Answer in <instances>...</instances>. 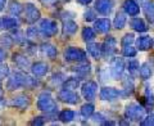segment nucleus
Masks as SVG:
<instances>
[{
  "mask_svg": "<svg viewBox=\"0 0 154 126\" xmlns=\"http://www.w3.org/2000/svg\"><path fill=\"white\" fill-rule=\"evenodd\" d=\"M45 124V118L44 117H40V116H37V117H33V120L31 121V125L33 126H41Z\"/></svg>",
  "mask_w": 154,
  "mask_h": 126,
  "instance_id": "43",
  "label": "nucleus"
},
{
  "mask_svg": "<svg viewBox=\"0 0 154 126\" xmlns=\"http://www.w3.org/2000/svg\"><path fill=\"white\" fill-rule=\"evenodd\" d=\"M75 116H76V113L72 109H63L59 115H58V118H59L60 122L68 124V122H71V121L75 120Z\"/></svg>",
  "mask_w": 154,
  "mask_h": 126,
  "instance_id": "28",
  "label": "nucleus"
},
{
  "mask_svg": "<svg viewBox=\"0 0 154 126\" xmlns=\"http://www.w3.org/2000/svg\"><path fill=\"white\" fill-rule=\"evenodd\" d=\"M27 75L23 74L22 71H17L14 74L11 75V77L7 81V89L8 90H17L21 88H26V82H27Z\"/></svg>",
  "mask_w": 154,
  "mask_h": 126,
  "instance_id": "3",
  "label": "nucleus"
},
{
  "mask_svg": "<svg viewBox=\"0 0 154 126\" xmlns=\"http://www.w3.org/2000/svg\"><path fill=\"white\" fill-rule=\"evenodd\" d=\"M91 2H93V0H77V3L81 4V5H89Z\"/></svg>",
  "mask_w": 154,
  "mask_h": 126,
  "instance_id": "48",
  "label": "nucleus"
},
{
  "mask_svg": "<svg viewBox=\"0 0 154 126\" xmlns=\"http://www.w3.org/2000/svg\"><path fill=\"white\" fill-rule=\"evenodd\" d=\"M140 9L141 8L136 0H125L123 2V11L128 16H131V17L137 16L140 13Z\"/></svg>",
  "mask_w": 154,
  "mask_h": 126,
  "instance_id": "13",
  "label": "nucleus"
},
{
  "mask_svg": "<svg viewBox=\"0 0 154 126\" xmlns=\"http://www.w3.org/2000/svg\"><path fill=\"white\" fill-rule=\"evenodd\" d=\"M8 76H9V67H8V65L0 62V81L4 80Z\"/></svg>",
  "mask_w": 154,
  "mask_h": 126,
  "instance_id": "39",
  "label": "nucleus"
},
{
  "mask_svg": "<svg viewBox=\"0 0 154 126\" xmlns=\"http://www.w3.org/2000/svg\"><path fill=\"white\" fill-rule=\"evenodd\" d=\"M58 98H59L60 102L67 104H77L80 102L79 94H76L73 90H68V89H62L58 93Z\"/></svg>",
  "mask_w": 154,
  "mask_h": 126,
  "instance_id": "10",
  "label": "nucleus"
},
{
  "mask_svg": "<svg viewBox=\"0 0 154 126\" xmlns=\"http://www.w3.org/2000/svg\"><path fill=\"white\" fill-rule=\"evenodd\" d=\"M13 36L11 35H2L0 36V44H2L3 46H7V48H11L13 45Z\"/></svg>",
  "mask_w": 154,
  "mask_h": 126,
  "instance_id": "37",
  "label": "nucleus"
},
{
  "mask_svg": "<svg viewBox=\"0 0 154 126\" xmlns=\"http://www.w3.org/2000/svg\"><path fill=\"white\" fill-rule=\"evenodd\" d=\"M40 3L45 7H51V5H55L57 4V0H40Z\"/></svg>",
  "mask_w": 154,
  "mask_h": 126,
  "instance_id": "45",
  "label": "nucleus"
},
{
  "mask_svg": "<svg viewBox=\"0 0 154 126\" xmlns=\"http://www.w3.org/2000/svg\"><path fill=\"white\" fill-rule=\"evenodd\" d=\"M17 27H18V21L14 17L3 18V28H5V30H16Z\"/></svg>",
  "mask_w": 154,
  "mask_h": 126,
  "instance_id": "33",
  "label": "nucleus"
},
{
  "mask_svg": "<svg viewBox=\"0 0 154 126\" xmlns=\"http://www.w3.org/2000/svg\"><path fill=\"white\" fill-rule=\"evenodd\" d=\"M23 13H25V21L27 23H30V25H33V23L38 21L41 17L40 11L36 8V5L33 3H26Z\"/></svg>",
  "mask_w": 154,
  "mask_h": 126,
  "instance_id": "8",
  "label": "nucleus"
},
{
  "mask_svg": "<svg viewBox=\"0 0 154 126\" xmlns=\"http://www.w3.org/2000/svg\"><path fill=\"white\" fill-rule=\"evenodd\" d=\"M91 117H93L94 122H98V124H103L104 121H105V117H104L102 113H95V115L91 116Z\"/></svg>",
  "mask_w": 154,
  "mask_h": 126,
  "instance_id": "44",
  "label": "nucleus"
},
{
  "mask_svg": "<svg viewBox=\"0 0 154 126\" xmlns=\"http://www.w3.org/2000/svg\"><path fill=\"white\" fill-rule=\"evenodd\" d=\"M3 96V88H2V84H0V99H2Z\"/></svg>",
  "mask_w": 154,
  "mask_h": 126,
  "instance_id": "51",
  "label": "nucleus"
},
{
  "mask_svg": "<svg viewBox=\"0 0 154 126\" xmlns=\"http://www.w3.org/2000/svg\"><path fill=\"white\" fill-rule=\"evenodd\" d=\"M77 28H79L77 23L72 19H67V21L63 22V33L67 36H73L77 32Z\"/></svg>",
  "mask_w": 154,
  "mask_h": 126,
  "instance_id": "24",
  "label": "nucleus"
},
{
  "mask_svg": "<svg viewBox=\"0 0 154 126\" xmlns=\"http://www.w3.org/2000/svg\"><path fill=\"white\" fill-rule=\"evenodd\" d=\"M118 96H121V90L116 89L113 88V86H104V88H102V90H100L99 93V98L102 100H114L117 99Z\"/></svg>",
  "mask_w": 154,
  "mask_h": 126,
  "instance_id": "11",
  "label": "nucleus"
},
{
  "mask_svg": "<svg viewBox=\"0 0 154 126\" xmlns=\"http://www.w3.org/2000/svg\"><path fill=\"white\" fill-rule=\"evenodd\" d=\"M125 117L132 122H141V120L145 117V108L139 103H128L125 107Z\"/></svg>",
  "mask_w": 154,
  "mask_h": 126,
  "instance_id": "1",
  "label": "nucleus"
},
{
  "mask_svg": "<svg viewBox=\"0 0 154 126\" xmlns=\"http://www.w3.org/2000/svg\"><path fill=\"white\" fill-rule=\"evenodd\" d=\"M94 30L98 33H107L110 30L109 18H98L94 21Z\"/></svg>",
  "mask_w": 154,
  "mask_h": 126,
  "instance_id": "18",
  "label": "nucleus"
},
{
  "mask_svg": "<svg viewBox=\"0 0 154 126\" xmlns=\"http://www.w3.org/2000/svg\"><path fill=\"white\" fill-rule=\"evenodd\" d=\"M136 53H137V48H135L134 44L122 46V54H123V57L134 58V57H136Z\"/></svg>",
  "mask_w": 154,
  "mask_h": 126,
  "instance_id": "35",
  "label": "nucleus"
},
{
  "mask_svg": "<svg viewBox=\"0 0 154 126\" xmlns=\"http://www.w3.org/2000/svg\"><path fill=\"white\" fill-rule=\"evenodd\" d=\"M40 32L44 35L45 37H53L58 33V25L55 21H53L50 18H45L40 21Z\"/></svg>",
  "mask_w": 154,
  "mask_h": 126,
  "instance_id": "5",
  "label": "nucleus"
},
{
  "mask_svg": "<svg viewBox=\"0 0 154 126\" xmlns=\"http://www.w3.org/2000/svg\"><path fill=\"white\" fill-rule=\"evenodd\" d=\"M5 3H7V0H0V12L4 9V7H5Z\"/></svg>",
  "mask_w": 154,
  "mask_h": 126,
  "instance_id": "50",
  "label": "nucleus"
},
{
  "mask_svg": "<svg viewBox=\"0 0 154 126\" xmlns=\"http://www.w3.org/2000/svg\"><path fill=\"white\" fill-rule=\"evenodd\" d=\"M140 125L141 126H154V113H150V115L145 116V117L141 120Z\"/></svg>",
  "mask_w": 154,
  "mask_h": 126,
  "instance_id": "40",
  "label": "nucleus"
},
{
  "mask_svg": "<svg viewBox=\"0 0 154 126\" xmlns=\"http://www.w3.org/2000/svg\"><path fill=\"white\" fill-rule=\"evenodd\" d=\"M13 62L17 65V67H19L21 70H26L27 67H30V61L28 58L23 54H19V53H14L13 54Z\"/></svg>",
  "mask_w": 154,
  "mask_h": 126,
  "instance_id": "23",
  "label": "nucleus"
},
{
  "mask_svg": "<svg viewBox=\"0 0 154 126\" xmlns=\"http://www.w3.org/2000/svg\"><path fill=\"white\" fill-rule=\"evenodd\" d=\"M81 35H82V40L85 43H91V41H94V39L96 37V31L93 30L91 27H84Z\"/></svg>",
  "mask_w": 154,
  "mask_h": 126,
  "instance_id": "30",
  "label": "nucleus"
},
{
  "mask_svg": "<svg viewBox=\"0 0 154 126\" xmlns=\"http://www.w3.org/2000/svg\"><path fill=\"white\" fill-rule=\"evenodd\" d=\"M96 93H98V84L95 81H86L81 86V94L86 100H93L95 99Z\"/></svg>",
  "mask_w": 154,
  "mask_h": 126,
  "instance_id": "9",
  "label": "nucleus"
},
{
  "mask_svg": "<svg viewBox=\"0 0 154 126\" xmlns=\"http://www.w3.org/2000/svg\"><path fill=\"white\" fill-rule=\"evenodd\" d=\"M5 57H7V53H5V50L0 48V62H3L4 59H5Z\"/></svg>",
  "mask_w": 154,
  "mask_h": 126,
  "instance_id": "47",
  "label": "nucleus"
},
{
  "mask_svg": "<svg viewBox=\"0 0 154 126\" xmlns=\"http://www.w3.org/2000/svg\"><path fill=\"white\" fill-rule=\"evenodd\" d=\"M113 2L112 0H95V11L99 14L108 16L113 11Z\"/></svg>",
  "mask_w": 154,
  "mask_h": 126,
  "instance_id": "12",
  "label": "nucleus"
},
{
  "mask_svg": "<svg viewBox=\"0 0 154 126\" xmlns=\"http://www.w3.org/2000/svg\"><path fill=\"white\" fill-rule=\"evenodd\" d=\"M37 109L41 111V112H45V113H54L58 106L55 103V100L53 99V96L50 95V93H41L38 95V99H37Z\"/></svg>",
  "mask_w": 154,
  "mask_h": 126,
  "instance_id": "2",
  "label": "nucleus"
},
{
  "mask_svg": "<svg viewBox=\"0 0 154 126\" xmlns=\"http://www.w3.org/2000/svg\"><path fill=\"white\" fill-rule=\"evenodd\" d=\"M84 18H85V21H88V22L95 21V19H96L95 12H94V11H91V9H88V11L84 13Z\"/></svg>",
  "mask_w": 154,
  "mask_h": 126,
  "instance_id": "42",
  "label": "nucleus"
},
{
  "mask_svg": "<svg viewBox=\"0 0 154 126\" xmlns=\"http://www.w3.org/2000/svg\"><path fill=\"white\" fill-rule=\"evenodd\" d=\"M127 67V70H128V74L134 76V77H136L139 75V71H140V63H139L137 59H131V61H128V63L126 65Z\"/></svg>",
  "mask_w": 154,
  "mask_h": 126,
  "instance_id": "29",
  "label": "nucleus"
},
{
  "mask_svg": "<svg viewBox=\"0 0 154 126\" xmlns=\"http://www.w3.org/2000/svg\"><path fill=\"white\" fill-rule=\"evenodd\" d=\"M135 43H136L137 50H140V52H146V50H149V49H152V46H153V44H154V40L152 39V36L144 35V36H140L139 39H136V40H135Z\"/></svg>",
  "mask_w": 154,
  "mask_h": 126,
  "instance_id": "15",
  "label": "nucleus"
},
{
  "mask_svg": "<svg viewBox=\"0 0 154 126\" xmlns=\"http://www.w3.org/2000/svg\"><path fill=\"white\" fill-rule=\"evenodd\" d=\"M23 9H25V7L21 5L17 0H12L11 4H9L8 11H9V13H11L12 16H19V14L23 12Z\"/></svg>",
  "mask_w": 154,
  "mask_h": 126,
  "instance_id": "32",
  "label": "nucleus"
},
{
  "mask_svg": "<svg viewBox=\"0 0 154 126\" xmlns=\"http://www.w3.org/2000/svg\"><path fill=\"white\" fill-rule=\"evenodd\" d=\"M26 35H27V39H30V40L36 39L38 36V30L36 27H28L27 31H26Z\"/></svg>",
  "mask_w": 154,
  "mask_h": 126,
  "instance_id": "41",
  "label": "nucleus"
},
{
  "mask_svg": "<svg viewBox=\"0 0 154 126\" xmlns=\"http://www.w3.org/2000/svg\"><path fill=\"white\" fill-rule=\"evenodd\" d=\"M117 53V40L113 36H108L102 44V55L107 59L113 58Z\"/></svg>",
  "mask_w": 154,
  "mask_h": 126,
  "instance_id": "6",
  "label": "nucleus"
},
{
  "mask_svg": "<svg viewBox=\"0 0 154 126\" xmlns=\"http://www.w3.org/2000/svg\"><path fill=\"white\" fill-rule=\"evenodd\" d=\"M3 28V19H0V30Z\"/></svg>",
  "mask_w": 154,
  "mask_h": 126,
  "instance_id": "52",
  "label": "nucleus"
},
{
  "mask_svg": "<svg viewBox=\"0 0 154 126\" xmlns=\"http://www.w3.org/2000/svg\"><path fill=\"white\" fill-rule=\"evenodd\" d=\"M134 76L130 75V77H126L123 80V88L121 90V96L122 98H127L128 95L132 94L134 91Z\"/></svg>",
  "mask_w": 154,
  "mask_h": 126,
  "instance_id": "21",
  "label": "nucleus"
},
{
  "mask_svg": "<svg viewBox=\"0 0 154 126\" xmlns=\"http://www.w3.org/2000/svg\"><path fill=\"white\" fill-rule=\"evenodd\" d=\"M63 89H68V90H76L80 86V80L76 79V77H68L67 80L63 81Z\"/></svg>",
  "mask_w": 154,
  "mask_h": 126,
  "instance_id": "31",
  "label": "nucleus"
},
{
  "mask_svg": "<svg viewBox=\"0 0 154 126\" xmlns=\"http://www.w3.org/2000/svg\"><path fill=\"white\" fill-rule=\"evenodd\" d=\"M135 40H136V39H135V35H134V33H126V35L122 36V39H121V46L134 44Z\"/></svg>",
  "mask_w": 154,
  "mask_h": 126,
  "instance_id": "38",
  "label": "nucleus"
},
{
  "mask_svg": "<svg viewBox=\"0 0 154 126\" xmlns=\"http://www.w3.org/2000/svg\"><path fill=\"white\" fill-rule=\"evenodd\" d=\"M144 102H145V107L148 109H152L154 107V94L150 85H146L144 89Z\"/></svg>",
  "mask_w": 154,
  "mask_h": 126,
  "instance_id": "27",
  "label": "nucleus"
},
{
  "mask_svg": "<svg viewBox=\"0 0 154 126\" xmlns=\"http://www.w3.org/2000/svg\"><path fill=\"white\" fill-rule=\"evenodd\" d=\"M88 53L90 57H93L94 59H99L102 57V45L98 43H88Z\"/></svg>",
  "mask_w": 154,
  "mask_h": 126,
  "instance_id": "22",
  "label": "nucleus"
},
{
  "mask_svg": "<svg viewBox=\"0 0 154 126\" xmlns=\"http://www.w3.org/2000/svg\"><path fill=\"white\" fill-rule=\"evenodd\" d=\"M30 104H31V99L28 95H18V96H14V98L11 100L12 107L21 108V109L30 107Z\"/></svg>",
  "mask_w": 154,
  "mask_h": 126,
  "instance_id": "17",
  "label": "nucleus"
},
{
  "mask_svg": "<svg viewBox=\"0 0 154 126\" xmlns=\"http://www.w3.org/2000/svg\"><path fill=\"white\" fill-rule=\"evenodd\" d=\"M153 72H154V62L153 61H146L140 66L139 75H140L141 80H149L153 76Z\"/></svg>",
  "mask_w": 154,
  "mask_h": 126,
  "instance_id": "16",
  "label": "nucleus"
},
{
  "mask_svg": "<svg viewBox=\"0 0 154 126\" xmlns=\"http://www.w3.org/2000/svg\"><path fill=\"white\" fill-rule=\"evenodd\" d=\"M63 57L67 62H84L86 61V53L80 48H67L63 53Z\"/></svg>",
  "mask_w": 154,
  "mask_h": 126,
  "instance_id": "7",
  "label": "nucleus"
},
{
  "mask_svg": "<svg viewBox=\"0 0 154 126\" xmlns=\"http://www.w3.org/2000/svg\"><path fill=\"white\" fill-rule=\"evenodd\" d=\"M140 8H143L144 14H145L149 23H150V25H154V2L153 0H146Z\"/></svg>",
  "mask_w": 154,
  "mask_h": 126,
  "instance_id": "19",
  "label": "nucleus"
},
{
  "mask_svg": "<svg viewBox=\"0 0 154 126\" xmlns=\"http://www.w3.org/2000/svg\"><path fill=\"white\" fill-rule=\"evenodd\" d=\"M40 52H41V54L42 55H45L48 58H50V59H53V58H55L57 54H58V50H57V48L54 45H51V44H42L40 46Z\"/></svg>",
  "mask_w": 154,
  "mask_h": 126,
  "instance_id": "26",
  "label": "nucleus"
},
{
  "mask_svg": "<svg viewBox=\"0 0 154 126\" xmlns=\"http://www.w3.org/2000/svg\"><path fill=\"white\" fill-rule=\"evenodd\" d=\"M130 27L136 32H146L148 31V26H146L145 21L139 17H134L131 21H130Z\"/></svg>",
  "mask_w": 154,
  "mask_h": 126,
  "instance_id": "20",
  "label": "nucleus"
},
{
  "mask_svg": "<svg viewBox=\"0 0 154 126\" xmlns=\"http://www.w3.org/2000/svg\"><path fill=\"white\" fill-rule=\"evenodd\" d=\"M63 74H55L54 76H53V81L54 82H58V80H63Z\"/></svg>",
  "mask_w": 154,
  "mask_h": 126,
  "instance_id": "46",
  "label": "nucleus"
},
{
  "mask_svg": "<svg viewBox=\"0 0 154 126\" xmlns=\"http://www.w3.org/2000/svg\"><path fill=\"white\" fill-rule=\"evenodd\" d=\"M116 124H117V122H114V121H109V120L107 121V120H105V121H104V122H103L102 125H105V126H108V125H116Z\"/></svg>",
  "mask_w": 154,
  "mask_h": 126,
  "instance_id": "49",
  "label": "nucleus"
},
{
  "mask_svg": "<svg viewBox=\"0 0 154 126\" xmlns=\"http://www.w3.org/2000/svg\"><path fill=\"white\" fill-rule=\"evenodd\" d=\"M50 70V67L48 63L45 62H35L33 65L31 66V72H32V75L33 76H36V77H42V76H45L48 72H49Z\"/></svg>",
  "mask_w": 154,
  "mask_h": 126,
  "instance_id": "14",
  "label": "nucleus"
},
{
  "mask_svg": "<svg viewBox=\"0 0 154 126\" xmlns=\"http://www.w3.org/2000/svg\"><path fill=\"white\" fill-rule=\"evenodd\" d=\"M126 22H127V17H126V13L123 12H118L116 14V17L113 19V26L116 30H122V28L126 26Z\"/></svg>",
  "mask_w": 154,
  "mask_h": 126,
  "instance_id": "25",
  "label": "nucleus"
},
{
  "mask_svg": "<svg viewBox=\"0 0 154 126\" xmlns=\"http://www.w3.org/2000/svg\"><path fill=\"white\" fill-rule=\"evenodd\" d=\"M125 70H126V65L122 57H114L110 61L109 65V74L114 80H121L123 77Z\"/></svg>",
  "mask_w": 154,
  "mask_h": 126,
  "instance_id": "4",
  "label": "nucleus"
},
{
  "mask_svg": "<svg viewBox=\"0 0 154 126\" xmlns=\"http://www.w3.org/2000/svg\"><path fill=\"white\" fill-rule=\"evenodd\" d=\"M90 71H91V65H90L88 61L81 62V65L77 66L76 68H75V72H77V74H79L80 76L88 75V74H90Z\"/></svg>",
  "mask_w": 154,
  "mask_h": 126,
  "instance_id": "34",
  "label": "nucleus"
},
{
  "mask_svg": "<svg viewBox=\"0 0 154 126\" xmlns=\"http://www.w3.org/2000/svg\"><path fill=\"white\" fill-rule=\"evenodd\" d=\"M94 111H95V107L93 103H85L82 107H81V115H82L84 117L89 118L94 115Z\"/></svg>",
  "mask_w": 154,
  "mask_h": 126,
  "instance_id": "36",
  "label": "nucleus"
}]
</instances>
